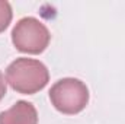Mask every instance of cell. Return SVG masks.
I'll return each instance as SVG.
<instances>
[{
  "label": "cell",
  "mask_w": 125,
  "mask_h": 124,
  "mask_svg": "<svg viewBox=\"0 0 125 124\" xmlns=\"http://www.w3.org/2000/svg\"><path fill=\"white\" fill-rule=\"evenodd\" d=\"M50 99L57 111L74 115L86 108L89 102V89L80 79L64 77L51 86Z\"/></svg>",
  "instance_id": "obj_2"
},
{
  "label": "cell",
  "mask_w": 125,
  "mask_h": 124,
  "mask_svg": "<svg viewBox=\"0 0 125 124\" xmlns=\"http://www.w3.org/2000/svg\"><path fill=\"white\" fill-rule=\"evenodd\" d=\"M50 73L47 66L39 60L19 57L6 69V82L16 92L32 95L47 86Z\"/></svg>",
  "instance_id": "obj_1"
},
{
  "label": "cell",
  "mask_w": 125,
  "mask_h": 124,
  "mask_svg": "<svg viewBox=\"0 0 125 124\" xmlns=\"http://www.w3.org/2000/svg\"><path fill=\"white\" fill-rule=\"evenodd\" d=\"M6 91H7L6 80H4V76H3V73L0 72V101H1V99H3V96L6 95Z\"/></svg>",
  "instance_id": "obj_6"
},
{
  "label": "cell",
  "mask_w": 125,
  "mask_h": 124,
  "mask_svg": "<svg viewBox=\"0 0 125 124\" xmlns=\"http://www.w3.org/2000/svg\"><path fill=\"white\" fill-rule=\"evenodd\" d=\"M51 41L48 28L36 18L26 16L16 22L12 31V42L16 50L28 54L42 53Z\"/></svg>",
  "instance_id": "obj_3"
},
{
  "label": "cell",
  "mask_w": 125,
  "mask_h": 124,
  "mask_svg": "<svg viewBox=\"0 0 125 124\" xmlns=\"http://www.w3.org/2000/svg\"><path fill=\"white\" fill-rule=\"evenodd\" d=\"M12 6L9 1H0V32H3L12 21Z\"/></svg>",
  "instance_id": "obj_5"
},
{
  "label": "cell",
  "mask_w": 125,
  "mask_h": 124,
  "mask_svg": "<svg viewBox=\"0 0 125 124\" xmlns=\"http://www.w3.org/2000/svg\"><path fill=\"white\" fill-rule=\"evenodd\" d=\"M0 124H38L36 108L28 101H18L7 111L0 112Z\"/></svg>",
  "instance_id": "obj_4"
}]
</instances>
